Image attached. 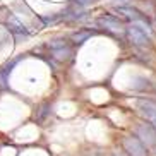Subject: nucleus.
<instances>
[{
  "instance_id": "obj_1",
  "label": "nucleus",
  "mask_w": 156,
  "mask_h": 156,
  "mask_svg": "<svg viewBox=\"0 0 156 156\" xmlns=\"http://www.w3.org/2000/svg\"><path fill=\"white\" fill-rule=\"evenodd\" d=\"M129 40L134 43V45H139V46H144L149 43V29L142 24H132L129 28Z\"/></svg>"
},
{
  "instance_id": "obj_2",
  "label": "nucleus",
  "mask_w": 156,
  "mask_h": 156,
  "mask_svg": "<svg viewBox=\"0 0 156 156\" xmlns=\"http://www.w3.org/2000/svg\"><path fill=\"white\" fill-rule=\"evenodd\" d=\"M50 50L53 53L57 60H67L70 55H72V50L70 46L65 43V40H58V41H51L50 43Z\"/></svg>"
},
{
  "instance_id": "obj_3",
  "label": "nucleus",
  "mask_w": 156,
  "mask_h": 156,
  "mask_svg": "<svg viewBox=\"0 0 156 156\" xmlns=\"http://www.w3.org/2000/svg\"><path fill=\"white\" fill-rule=\"evenodd\" d=\"M139 137H142V141L146 142L147 147H156V130L147 124H141L137 127Z\"/></svg>"
},
{
  "instance_id": "obj_4",
  "label": "nucleus",
  "mask_w": 156,
  "mask_h": 156,
  "mask_svg": "<svg viewBox=\"0 0 156 156\" xmlns=\"http://www.w3.org/2000/svg\"><path fill=\"white\" fill-rule=\"evenodd\" d=\"M124 146H125V149L129 151L130 156H146L144 146H142L141 142H139V139H136V137H125Z\"/></svg>"
},
{
  "instance_id": "obj_5",
  "label": "nucleus",
  "mask_w": 156,
  "mask_h": 156,
  "mask_svg": "<svg viewBox=\"0 0 156 156\" xmlns=\"http://www.w3.org/2000/svg\"><path fill=\"white\" fill-rule=\"evenodd\" d=\"M137 106H139V112L156 127V105L154 103H151V101H139Z\"/></svg>"
},
{
  "instance_id": "obj_6",
  "label": "nucleus",
  "mask_w": 156,
  "mask_h": 156,
  "mask_svg": "<svg viewBox=\"0 0 156 156\" xmlns=\"http://www.w3.org/2000/svg\"><path fill=\"white\" fill-rule=\"evenodd\" d=\"M98 24H100L101 28L108 29V31H113V33H120V31H122V23H120L119 19L110 17V16L101 17L100 21H98Z\"/></svg>"
},
{
  "instance_id": "obj_7",
  "label": "nucleus",
  "mask_w": 156,
  "mask_h": 156,
  "mask_svg": "<svg viewBox=\"0 0 156 156\" xmlns=\"http://www.w3.org/2000/svg\"><path fill=\"white\" fill-rule=\"evenodd\" d=\"M9 28H10V31L14 33L16 36H19V34H23L24 33V26L21 23H19L16 17H10V21H9Z\"/></svg>"
},
{
  "instance_id": "obj_8",
  "label": "nucleus",
  "mask_w": 156,
  "mask_h": 156,
  "mask_svg": "<svg viewBox=\"0 0 156 156\" xmlns=\"http://www.w3.org/2000/svg\"><path fill=\"white\" fill-rule=\"evenodd\" d=\"M117 12H119V14H122L125 19H137L139 17L137 10L129 9V7H120V9H117Z\"/></svg>"
},
{
  "instance_id": "obj_9",
  "label": "nucleus",
  "mask_w": 156,
  "mask_h": 156,
  "mask_svg": "<svg viewBox=\"0 0 156 156\" xmlns=\"http://www.w3.org/2000/svg\"><path fill=\"white\" fill-rule=\"evenodd\" d=\"M86 38H87V33H81V34H76L74 40H76V43H81V40H86Z\"/></svg>"
},
{
  "instance_id": "obj_10",
  "label": "nucleus",
  "mask_w": 156,
  "mask_h": 156,
  "mask_svg": "<svg viewBox=\"0 0 156 156\" xmlns=\"http://www.w3.org/2000/svg\"><path fill=\"white\" fill-rule=\"evenodd\" d=\"M113 2H120V0H113Z\"/></svg>"
},
{
  "instance_id": "obj_11",
  "label": "nucleus",
  "mask_w": 156,
  "mask_h": 156,
  "mask_svg": "<svg viewBox=\"0 0 156 156\" xmlns=\"http://www.w3.org/2000/svg\"><path fill=\"white\" fill-rule=\"evenodd\" d=\"M115 156H122V154H115Z\"/></svg>"
}]
</instances>
